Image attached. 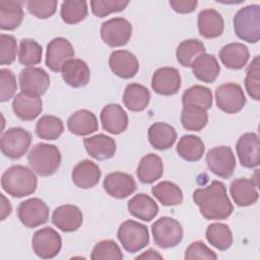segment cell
Returning <instances> with one entry per match:
<instances>
[{"label":"cell","mask_w":260,"mask_h":260,"mask_svg":"<svg viewBox=\"0 0 260 260\" xmlns=\"http://www.w3.org/2000/svg\"><path fill=\"white\" fill-rule=\"evenodd\" d=\"M193 201L205 219H226L234 211L226 187L219 181H212L208 186L196 189L193 192Z\"/></svg>","instance_id":"cell-1"},{"label":"cell","mask_w":260,"mask_h":260,"mask_svg":"<svg viewBox=\"0 0 260 260\" xmlns=\"http://www.w3.org/2000/svg\"><path fill=\"white\" fill-rule=\"evenodd\" d=\"M38 185L34 171L25 166L15 165L7 169L1 177L2 189L10 196L21 198L32 194Z\"/></svg>","instance_id":"cell-2"},{"label":"cell","mask_w":260,"mask_h":260,"mask_svg":"<svg viewBox=\"0 0 260 260\" xmlns=\"http://www.w3.org/2000/svg\"><path fill=\"white\" fill-rule=\"evenodd\" d=\"M27 161L30 169L39 176H52L61 165V152L54 144L40 142L29 150Z\"/></svg>","instance_id":"cell-3"},{"label":"cell","mask_w":260,"mask_h":260,"mask_svg":"<svg viewBox=\"0 0 260 260\" xmlns=\"http://www.w3.org/2000/svg\"><path fill=\"white\" fill-rule=\"evenodd\" d=\"M233 23L240 40L250 44L257 43L260 39V6L251 4L242 7L235 14Z\"/></svg>","instance_id":"cell-4"},{"label":"cell","mask_w":260,"mask_h":260,"mask_svg":"<svg viewBox=\"0 0 260 260\" xmlns=\"http://www.w3.org/2000/svg\"><path fill=\"white\" fill-rule=\"evenodd\" d=\"M153 242L162 249L178 246L183 239V228L181 223L170 216H162L151 224Z\"/></svg>","instance_id":"cell-5"},{"label":"cell","mask_w":260,"mask_h":260,"mask_svg":"<svg viewBox=\"0 0 260 260\" xmlns=\"http://www.w3.org/2000/svg\"><path fill=\"white\" fill-rule=\"evenodd\" d=\"M117 237L123 248L129 253H136L149 243L147 226L132 219L125 220L120 224Z\"/></svg>","instance_id":"cell-6"},{"label":"cell","mask_w":260,"mask_h":260,"mask_svg":"<svg viewBox=\"0 0 260 260\" xmlns=\"http://www.w3.org/2000/svg\"><path fill=\"white\" fill-rule=\"evenodd\" d=\"M31 143V134L21 127L7 129L1 136L0 148L2 153L11 159L23 156Z\"/></svg>","instance_id":"cell-7"},{"label":"cell","mask_w":260,"mask_h":260,"mask_svg":"<svg viewBox=\"0 0 260 260\" xmlns=\"http://www.w3.org/2000/svg\"><path fill=\"white\" fill-rule=\"evenodd\" d=\"M205 160L211 173L222 179H229L233 176L236 168V157L231 147L216 146L209 149Z\"/></svg>","instance_id":"cell-8"},{"label":"cell","mask_w":260,"mask_h":260,"mask_svg":"<svg viewBox=\"0 0 260 260\" xmlns=\"http://www.w3.org/2000/svg\"><path fill=\"white\" fill-rule=\"evenodd\" d=\"M215 102L219 110L228 114H236L246 105V96L242 86L235 82L219 85L215 90Z\"/></svg>","instance_id":"cell-9"},{"label":"cell","mask_w":260,"mask_h":260,"mask_svg":"<svg viewBox=\"0 0 260 260\" xmlns=\"http://www.w3.org/2000/svg\"><path fill=\"white\" fill-rule=\"evenodd\" d=\"M132 36V24L124 17L111 18L101 25V38L112 48L125 46Z\"/></svg>","instance_id":"cell-10"},{"label":"cell","mask_w":260,"mask_h":260,"mask_svg":"<svg viewBox=\"0 0 260 260\" xmlns=\"http://www.w3.org/2000/svg\"><path fill=\"white\" fill-rule=\"evenodd\" d=\"M31 247L38 257L42 259H52L61 251L62 239L54 229L49 226L43 228L34 234Z\"/></svg>","instance_id":"cell-11"},{"label":"cell","mask_w":260,"mask_h":260,"mask_svg":"<svg viewBox=\"0 0 260 260\" xmlns=\"http://www.w3.org/2000/svg\"><path fill=\"white\" fill-rule=\"evenodd\" d=\"M19 87L21 92L32 95L42 96L50 86V76L41 67L23 68L18 75Z\"/></svg>","instance_id":"cell-12"},{"label":"cell","mask_w":260,"mask_h":260,"mask_svg":"<svg viewBox=\"0 0 260 260\" xmlns=\"http://www.w3.org/2000/svg\"><path fill=\"white\" fill-rule=\"evenodd\" d=\"M17 216L24 226L34 229L48 221L49 207L40 198H29L19 203Z\"/></svg>","instance_id":"cell-13"},{"label":"cell","mask_w":260,"mask_h":260,"mask_svg":"<svg viewBox=\"0 0 260 260\" xmlns=\"http://www.w3.org/2000/svg\"><path fill=\"white\" fill-rule=\"evenodd\" d=\"M74 49L65 38H55L47 46L46 65L53 72L61 71L63 65L73 59Z\"/></svg>","instance_id":"cell-14"},{"label":"cell","mask_w":260,"mask_h":260,"mask_svg":"<svg viewBox=\"0 0 260 260\" xmlns=\"http://www.w3.org/2000/svg\"><path fill=\"white\" fill-rule=\"evenodd\" d=\"M236 151L241 165L244 168H256L260 164V142L254 132H248L238 139Z\"/></svg>","instance_id":"cell-15"},{"label":"cell","mask_w":260,"mask_h":260,"mask_svg":"<svg viewBox=\"0 0 260 260\" xmlns=\"http://www.w3.org/2000/svg\"><path fill=\"white\" fill-rule=\"evenodd\" d=\"M103 187L110 196L123 199L135 192L136 182L134 178L127 173L113 172L105 177Z\"/></svg>","instance_id":"cell-16"},{"label":"cell","mask_w":260,"mask_h":260,"mask_svg":"<svg viewBox=\"0 0 260 260\" xmlns=\"http://www.w3.org/2000/svg\"><path fill=\"white\" fill-rule=\"evenodd\" d=\"M151 87L157 94L173 95L181 88V75L174 67H161L154 71Z\"/></svg>","instance_id":"cell-17"},{"label":"cell","mask_w":260,"mask_h":260,"mask_svg":"<svg viewBox=\"0 0 260 260\" xmlns=\"http://www.w3.org/2000/svg\"><path fill=\"white\" fill-rule=\"evenodd\" d=\"M109 66L112 72L123 79H129L139 70V62L136 56L127 50H117L111 53Z\"/></svg>","instance_id":"cell-18"},{"label":"cell","mask_w":260,"mask_h":260,"mask_svg":"<svg viewBox=\"0 0 260 260\" xmlns=\"http://www.w3.org/2000/svg\"><path fill=\"white\" fill-rule=\"evenodd\" d=\"M83 221L81 210L72 204H65L57 207L52 214V222L64 233L77 231Z\"/></svg>","instance_id":"cell-19"},{"label":"cell","mask_w":260,"mask_h":260,"mask_svg":"<svg viewBox=\"0 0 260 260\" xmlns=\"http://www.w3.org/2000/svg\"><path fill=\"white\" fill-rule=\"evenodd\" d=\"M103 129L111 134H120L128 127V116L118 104H109L101 112Z\"/></svg>","instance_id":"cell-20"},{"label":"cell","mask_w":260,"mask_h":260,"mask_svg":"<svg viewBox=\"0 0 260 260\" xmlns=\"http://www.w3.org/2000/svg\"><path fill=\"white\" fill-rule=\"evenodd\" d=\"M61 75L65 83L74 88L85 86L90 78L88 65L81 59H71L67 61L62 69Z\"/></svg>","instance_id":"cell-21"},{"label":"cell","mask_w":260,"mask_h":260,"mask_svg":"<svg viewBox=\"0 0 260 260\" xmlns=\"http://www.w3.org/2000/svg\"><path fill=\"white\" fill-rule=\"evenodd\" d=\"M258 185L253 180L247 178L235 179L230 186V193L238 206H250L257 202L259 193L257 191Z\"/></svg>","instance_id":"cell-22"},{"label":"cell","mask_w":260,"mask_h":260,"mask_svg":"<svg viewBox=\"0 0 260 260\" xmlns=\"http://www.w3.org/2000/svg\"><path fill=\"white\" fill-rule=\"evenodd\" d=\"M101 175L100 167L95 162L89 159H83L73 168L71 179L76 187L89 189L99 183Z\"/></svg>","instance_id":"cell-23"},{"label":"cell","mask_w":260,"mask_h":260,"mask_svg":"<svg viewBox=\"0 0 260 260\" xmlns=\"http://www.w3.org/2000/svg\"><path fill=\"white\" fill-rule=\"evenodd\" d=\"M83 145L86 152L98 160H106L113 157L117 148L115 140L103 133L84 138Z\"/></svg>","instance_id":"cell-24"},{"label":"cell","mask_w":260,"mask_h":260,"mask_svg":"<svg viewBox=\"0 0 260 260\" xmlns=\"http://www.w3.org/2000/svg\"><path fill=\"white\" fill-rule=\"evenodd\" d=\"M12 110L17 118L22 121L35 120L43 111V101L23 92L17 93L12 101Z\"/></svg>","instance_id":"cell-25"},{"label":"cell","mask_w":260,"mask_h":260,"mask_svg":"<svg viewBox=\"0 0 260 260\" xmlns=\"http://www.w3.org/2000/svg\"><path fill=\"white\" fill-rule=\"evenodd\" d=\"M198 30L205 39H214L222 35L224 22L221 14L213 8L201 10L198 14Z\"/></svg>","instance_id":"cell-26"},{"label":"cell","mask_w":260,"mask_h":260,"mask_svg":"<svg viewBox=\"0 0 260 260\" xmlns=\"http://www.w3.org/2000/svg\"><path fill=\"white\" fill-rule=\"evenodd\" d=\"M221 63L229 69H242L250 58L247 46L242 43H230L218 52Z\"/></svg>","instance_id":"cell-27"},{"label":"cell","mask_w":260,"mask_h":260,"mask_svg":"<svg viewBox=\"0 0 260 260\" xmlns=\"http://www.w3.org/2000/svg\"><path fill=\"white\" fill-rule=\"evenodd\" d=\"M68 130L77 136H86L99 129L95 115L88 110H78L67 120Z\"/></svg>","instance_id":"cell-28"},{"label":"cell","mask_w":260,"mask_h":260,"mask_svg":"<svg viewBox=\"0 0 260 260\" xmlns=\"http://www.w3.org/2000/svg\"><path fill=\"white\" fill-rule=\"evenodd\" d=\"M191 68L194 76L198 80L206 83L214 82L220 71V66L216 57L207 53L198 56L193 61Z\"/></svg>","instance_id":"cell-29"},{"label":"cell","mask_w":260,"mask_h":260,"mask_svg":"<svg viewBox=\"0 0 260 260\" xmlns=\"http://www.w3.org/2000/svg\"><path fill=\"white\" fill-rule=\"evenodd\" d=\"M127 208L131 215L143 221H150L158 213V206L156 202L144 193L134 195L128 201Z\"/></svg>","instance_id":"cell-30"},{"label":"cell","mask_w":260,"mask_h":260,"mask_svg":"<svg viewBox=\"0 0 260 260\" xmlns=\"http://www.w3.org/2000/svg\"><path fill=\"white\" fill-rule=\"evenodd\" d=\"M147 135L151 146L158 150L171 148L177 139V132L175 128L164 122L153 123L148 128Z\"/></svg>","instance_id":"cell-31"},{"label":"cell","mask_w":260,"mask_h":260,"mask_svg":"<svg viewBox=\"0 0 260 260\" xmlns=\"http://www.w3.org/2000/svg\"><path fill=\"white\" fill-rule=\"evenodd\" d=\"M136 174L141 183H154L160 179L164 174V165L161 158L154 153L144 155L139 161Z\"/></svg>","instance_id":"cell-32"},{"label":"cell","mask_w":260,"mask_h":260,"mask_svg":"<svg viewBox=\"0 0 260 260\" xmlns=\"http://www.w3.org/2000/svg\"><path fill=\"white\" fill-rule=\"evenodd\" d=\"M24 13L19 1H0V28L2 30H13L22 22Z\"/></svg>","instance_id":"cell-33"},{"label":"cell","mask_w":260,"mask_h":260,"mask_svg":"<svg viewBox=\"0 0 260 260\" xmlns=\"http://www.w3.org/2000/svg\"><path fill=\"white\" fill-rule=\"evenodd\" d=\"M150 101L149 90L142 84L129 83L123 93V103L132 112L145 110Z\"/></svg>","instance_id":"cell-34"},{"label":"cell","mask_w":260,"mask_h":260,"mask_svg":"<svg viewBox=\"0 0 260 260\" xmlns=\"http://www.w3.org/2000/svg\"><path fill=\"white\" fill-rule=\"evenodd\" d=\"M205 145L200 137L192 134L184 135L177 144L178 154L187 161H198L202 158Z\"/></svg>","instance_id":"cell-35"},{"label":"cell","mask_w":260,"mask_h":260,"mask_svg":"<svg viewBox=\"0 0 260 260\" xmlns=\"http://www.w3.org/2000/svg\"><path fill=\"white\" fill-rule=\"evenodd\" d=\"M208 122V114L205 109L196 105L183 106L181 123L186 130L200 131Z\"/></svg>","instance_id":"cell-36"},{"label":"cell","mask_w":260,"mask_h":260,"mask_svg":"<svg viewBox=\"0 0 260 260\" xmlns=\"http://www.w3.org/2000/svg\"><path fill=\"white\" fill-rule=\"evenodd\" d=\"M151 194L165 206H175L183 202L181 188L173 182L162 181L151 188Z\"/></svg>","instance_id":"cell-37"},{"label":"cell","mask_w":260,"mask_h":260,"mask_svg":"<svg viewBox=\"0 0 260 260\" xmlns=\"http://www.w3.org/2000/svg\"><path fill=\"white\" fill-rule=\"evenodd\" d=\"M209 244L219 251L228 250L233 244V234L231 229L221 222H213L209 224L205 233Z\"/></svg>","instance_id":"cell-38"},{"label":"cell","mask_w":260,"mask_h":260,"mask_svg":"<svg viewBox=\"0 0 260 260\" xmlns=\"http://www.w3.org/2000/svg\"><path fill=\"white\" fill-rule=\"evenodd\" d=\"M205 53L204 44L196 39H189L181 42L176 50L178 62L184 67H191L193 61Z\"/></svg>","instance_id":"cell-39"},{"label":"cell","mask_w":260,"mask_h":260,"mask_svg":"<svg viewBox=\"0 0 260 260\" xmlns=\"http://www.w3.org/2000/svg\"><path fill=\"white\" fill-rule=\"evenodd\" d=\"M64 125L60 118L52 115L42 116L36 124V134L45 140L58 139L63 133Z\"/></svg>","instance_id":"cell-40"},{"label":"cell","mask_w":260,"mask_h":260,"mask_svg":"<svg viewBox=\"0 0 260 260\" xmlns=\"http://www.w3.org/2000/svg\"><path fill=\"white\" fill-rule=\"evenodd\" d=\"M212 92L211 90L203 85H193L187 88L182 95L183 106L196 105L200 106L206 111L212 107Z\"/></svg>","instance_id":"cell-41"},{"label":"cell","mask_w":260,"mask_h":260,"mask_svg":"<svg viewBox=\"0 0 260 260\" xmlns=\"http://www.w3.org/2000/svg\"><path fill=\"white\" fill-rule=\"evenodd\" d=\"M42 46L32 39H22L19 44L18 62L26 67L38 65L42 61Z\"/></svg>","instance_id":"cell-42"},{"label":"cell","mask_w":260,"mask_h":260,"mask_svg":"<svg viewBox=\"0 0 260 260\" xmlns=\"http://www.w3.org/2000/svg\"><path fill=\"white\" fill-rule=\"evenodd\" d=\"M87 2L67 0L62 2L60 15L62 20L68 24H76L83 20L87 15Z\"/></svg>","instance_id":"cell-43"},{"label":"cell","mask_w":260,"mask_h":260,"mask_svg":"<svg viewBox=\"0 0 260 260\" xmlns=\"http://www.w3.org/2000/svg\"><path fill=\"white\" fill-rule=\"evenodd\" d=\"M90 259L92 260H107L115 259L122 260L123 254L118 244L113 240H104L96 243L91 251Z\"/></svg>","instance_id":"cell-44"},{"label":"cell","mask_w":260,"mask_h":260,"mask_svg":"<svg viewBox=\"0 0 260 260\" xmlns=\"http://www.w3.org/2000/svg\"><path fill=\"white\" fill-rule=\"evenodd\" d=\"M245 87L248 94L255 101H260V81H259V56H255L248 65Z\"/></svg>","instance_id":"cell-45"},{"label":"cell","mask_w":260,"mask_h":260,"mask_svg":"<svg viewBox=\"0 0 260 260\" xmlns=\"http://www.w3.org/2000/svg\"><path fill=\"white\" fill-rule=\"evenodd\" d=\"M129 1L124 0H92L90 1V7L92 13L96 17H105L113 12L123 11Z\"/></svg>","instance_id":"cell-46"},{"label":"cell","mask_w":260,"mask_h":260,"mask_svg":"<svg viewBox=\"0 0 260 260\" xmlns=\"http://www.w3.org/2000/svg\"><path fill=\"white\" fill-rule=\"evenodd\" d=\"M58 2L56 0H29L26 2L27 10L37 18L46 19L54 15Z\"/></svg>","instance_id":"cell-47"},{"label":"cell","mask_w":260,"mask_h":260,"mask_svg":"<svg viewBox=\"0 0 260 260\" xmlns=\"http://www.w3.org/2000/svg\"><path fill=\"white\" fill-rule=\"evenodd\" d=\"M17 53L16 40L11 35H0V64L10 65L15 61Z\"/></svg>","instance_id":"cell-48"},{"label":"cell","mask_w":260,"mask_h":260,"mask_svg":"<svg viewBox=\"0 0 260 260\" xmlns=\"http://www.w3.org/2000/svg\"><path fill=\"white\" fill-rule=\"evenodd\" d=\"M17 89L14 73L7 68L0 69V102H8Z\"/></svg>","instance_id":"cell-49"},{"label":"cell","mask_w":260,"mask_h":260,"mask_svg":"<svg viewBox=\"0 0 260 260\" xmlns=\"http://www.w3.org/2000/svg\"><path fill=\"white\" fill-rule=\"evenodd\" d=\"M186 260L191 259H217V255L209 249L203 242L195 241L189 245L186 249L185 257Z\"/></svg>","instance_id":"cell-50"},{"label":"cell","mask_w":260,"mask_h":260,"mask_svg":"<svg viewBox=\"0 0 260 260\" xmlns=\"http://www.w3.org/2000/svg\"><path fill=\"white\" fill-rule=\"evenodd\" d=\"M170 5L178 13H190L196 9V0H171Z\"/></svg>","instance_id":"cell-51"},{"label":"cell","mask_w":260,"mask_h":260,"mask_svg":"<svg viewBox=\"0 0 260 260\" xmlns=\"http://www.w3.org/2000/svg\"><path fill=\"white\" fill-rule=\"evenodd\" d=\"M2 198V206H1V220H4L8 215H10L12 208L10 205V202L5 198L3 194H1Z\"/></svg>","instance_id":"cell-52"},{"label":"cell","mask_w":260,"mask_h":260,"mask_svg":"<svg viewBox=\"0 0 260 260\" xmlns=\"http://www.w3.org/2000/svg\"><path fill=\"white\" fill-rule=\"evenodd\" d=\"M136 259H162V256L159 255L155 250L149 249L141 255H138Z\"/></svg>","instance_id":"cell-53"}]
</instances>
